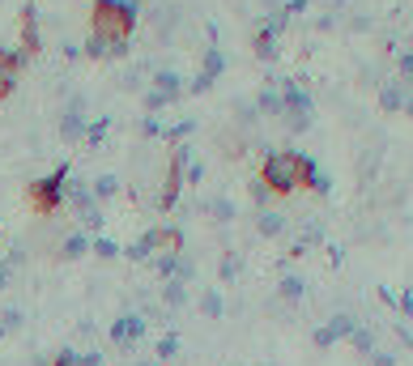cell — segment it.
Wrapping results in <instances>:
<instances>
[{
  "instance_id": "obj_1",
  "label": "cell",
  "mask_w": 413,
  "mask_h": 366,
  "mask_svg": "<svg viewBox=\"0 0 413 366\" xmlns=\"http://www.w3.org/2000/svg\"><path fill=\"white\" fill-rule=\"evenodd\" d=\"M132 30H136V4L132 0H94L90 4V34L111 47V60L128 55Z\"/></svg>"
},
{
  "instance_id": "obj_2",
  "label": "cell",
  "mask_w": 413,
  "mask_h": 366,
  "mask_svg": "<svg viewBox=\"0 0 413 366\" xmlns=\"http://www.w3.org/2000/svg\"><path fill=\"white\" fill-rule=\"evenodd\" d=\"M316 171H320V166H316L307 154H299V149H273V154H264V162H260V183H264L273 196H286V192H294V188H307Z\"/></svg>"
},
{
  "instance_id": "obj_3",
  "label": "cell",
  "mask_w": 413,
  "mask_h": 366,
  "mask_svg": "<svg viewBox=\"0 0 413 366\" xmlns=\"http://www.w3.org/2000/svg\"><path fill=\"white\" fill-rule=\"evenodd\" d=\"M132 260H149V256H183V230L179 226H149L132 247H128Z\"/></svg>"
},
{
  "instance_id": "obj_4",
  "label": "cell",
  "mask_w": 413,
  "mask_h": 366,
  "mask_svg": "<svg viewBox=\"0 0 413 366\" xmlns=\"http://www.w3.org/2000/svg\"><path fill=\"white\" fill-rule=\"evenodd\" d=\"M64 183H68V166H55L47 179L30 183V205H34V213H38V217L60 213V205H64Z\"/></svg>"
},
{
  "instance_id": "obj_5",
  "label": "cell",
  "mask_w": 413,
  "mask_h": 366,
  "mask_svg": "<svg viewBox=\"0 0 413 366\" xmlns=\"http://www.w3.org/2000/svg\"><path fill=\"white\" fill-rule=\"evenodd\" d=\"M107 337H111V345H119V350H136L141 337H145V320H141L136 311H124L119 320H111Z\"/></svg>"
},
{
  "instance_id": "obj_6",
  "label": "cell",
  "mask_w": 413,
  "mask_h": 366,
  "mask_svg": "<svg viewBox=\"0 0 413 366\" xmlns=\"http://www.w3.org/2000/svg\"><path fill=\"white\" fill-rule=\"evenodd\" d=\"M222 68H226V55H222V47H209L205 51V64H200V77L192 81V94H205L218 77H222Z\"/></svg>"
},
{
  "instance_id": "obj_7",
  "label": "cell",
  "mask_w": 413,
  "mask_h": 366,
  "mask_svg": "<svg viewBox=\"0 0 413 366\" xmlns=\"http://www.w3.org/2000/svg\"><path fill=\"white\" fill-rule=\"evenodd\" d=\"M85 98H73V107L64 111V119H60V136L64 141H85Z\"/></svg>"
},
{
  "instance_id": "obj_8",
  "label": "cell",
  "mask_w": 413,
  "mask_h": 366,
  "mask_svg": "<svg viewBox=\"0 0 413 366\" xmlns=\"http://www.w3.org/2000/svg\"><path fill=\"white\" fill-rule=\"evenodd\" d=\"M34 17H38V13H34V4H26V9H21V55H34V51L43 47Z\"/></svg>"
},
{
  "instance_id": "obj_9",
  "label": "cell",
  "mask_w": 413,
  "mask_h": 366,
  "mask_svg": "<svg viewBox=\"0 0 413 366\" xmlns=\"http://www.w3.org/2000/svg\"><path fill=\"white\" fill-rule=\"evenodd\" d=\"M405 98H409L405 81H384V90H380V107L384 111H405Z\"/></svg>"
},
{
  "instance_id": "obj_10",
  "label": "cell",
  "mask_w": 413,
  "mask_h": 366,
  "mask_svg": "<svg viewBox=\"0 0 413 366\" xmlns=\"http://www.w3.org/2000/svg\"><path fill=\"white\" fill-rule=\"evenodd\" d=\"M205 213H209L213 222H222V226L239 217V209H235V200H230V196H205Z\"/></svg>"
},
{
  "instance_id": "obj_11",
  "label": "cell",
  "mask_w": 413,
  "mask_h": 366,
  "mask_svg": "<svg viewBox=\"0 0 413 366\" xmlns=\"http://www.w3.org/2000/svg\"><path fill=\"white\" fill-rule=\"evenodd\" d=\"M179 81H183V77H179V72H171V68H158V72H154V90H158V94H166L171 102L183 94V85H179Z\"/></svg>"
},
{
  "instance_id": "obj_12",
  "label": "cell",
  "mask_w": 413,
  "mask_h": 366,
  "mask_svg": "<svg viewBox=\"0 0 413 366\" xmlns=\"http://www.w3.org/2000/svg\"><path fill=\"white\" fill-rule=\"evenodd\" d=\"M85 252H90V239H85L81 230H73V235L60 239V260H81Z\"/></svg>"
},
{
  "instance_id": "obj_13",
  "label": "cell",
  "mask_w": 413,
  "mask_h": 366,
  "mask_svg": "<svg viewBox=\"0 0 413 366\" xmlns=\"http://www.w3.org/2000/svg\"><path fill=\"white\" fill-rule=\"evenodd\" d=\"M256 111H260V115H281V90H277V85H264V90L256 94Z\"/></svg>"
},
{
  "instance_id": "obj_14",
  "label": "cell",
  "mask_w": 413,
  "mask_h": 366,
  "mask_svg": "<svg viewBox=\"0 0 413 366\" xmlns=\"http://www.w3.org/2000/svg\"><path fill=\"white\" fill-rule=\"evenodd\" d=\"M256 230H260L264 239H277V235L286 230V217H281V213H269V209H260V222H256Z\"/></svg>"
},
{
  "instance_id": "obj_15",
  "label": "cell",
  "mask_w": 413,
  "mask_h": 366,
  "mask_svg": "<svg viewBox=\"0 0 413 366\" xmlns=\"http://www.w3.org/2000/svg\"><path fill=\"white\" fill-rule=\"evenodd\" d=\"M98 362H102V354H73V350H64V354H55L51 366H98Z\"/></svg>"
},
{
  "instance_id": "obj_16",
  "label": "cell",
  "mask_w": 413,
  "mask_h": 366,
  "mask_svg": "<svg viewBox=\"0 0 413 366\" xmlns=\"http://www.w3.org/2000/svg\"><path fill=\"white\" fill-rule=\"evenodd\" d=\"M90 192H94V200H111V196L119 192V179H115V175H98Z\"/></svg>"
},
{
  "instance_id": "obj_17",
  "label": "cell",
  "mask_w": 413,
  "mask_h": 366,
  "mask_svg": "<svg viewBox=\"0 0 413 366\" xmlns=\"http://www.w3.org/2000/svg\"><path fill=\"white\" fill-rule=\"evenodd\" d=\"M107 132H111V119L102 115V119H94V124L85 128V145H90V149H94V145H102V136H107Z\"/></svg>"
},
{
  "instance_id": "obj_18",
  "label": "cell",
  "mask_w": 413,
  "mask_h": 366,
  "mask_svg": "<svg viewBox=\"0 0 413 366\" xmlns=\"http://www.w3.org/2000/svg\"><path fill=\"white\" fill-rule=\"evenodd\" d=\"M303 290H307V281H303V277H286L277 294H281L286 303H299V298H303Z\"/></svg>"
},
{
  "instance_id": "obj_19",
  "label": "cell",
  "mask_w": 413,
  "mask_h": 366,
  "mask_svg": "<svg viewBox=\"0 0 413 366\" xmlns=\"http://www.w3.org/2000/svg\"><path fill=\"white\" fill-rule=\"evenodd\" d=\"M21 51H0V77H17V68H21Z\"/></svg>"
},
{
  "instance_id": "obj_20",
  "label": "cell",
  "mask_w": 413,
  "mask_h": 366,
  "mask_svg": "<svg viewBox=\"0 0 413 366\" xmlns=\"http://www.w3.org/2000/svg\"><path fill=\"white\" fill-rule=\"evenodd\" d=\"M200 307H205V316H209V320H222V294H218V290H205Z\"/></svg>"
},
{
  "instance_id": "obj_21",
  "label": "cell",
  "mask_w": 413,
  "mask_h": 366,
  "mask_svg": "<svg viewBox=\"0 0 413 366\" xmlns=\"http://www.w3.org/2000/svg\"><path fill=\"white\" fill-rule=\"evenodd\" d=\"M175 354H179V337H175V333H166V337L158 341V354H154V358H158V362H166V358H175Z\"/></svg>"
},
{
  "instance_id": "obj_22",
  "label": "cell",
  "mask_w": 413,
  "mask_h": 366,
  "mask_svg": "<svg viewBox=\"0 0 413 366\" xmlns=\"http://www.w3.org/2000/svg\"><path fill=\"white\" fill-rule=\"evenodd\" d=\"M256 55H260V60H273V55H277V38L256 34Z\"/></svg>"
},
{
  "instance_id": "obj_23",
  "label": "cell",
  "mask_w": 413,
  "mask_h": 366,
  "mask_svg": "<svg viewBox=\"0 0 413 366\" xmlns=\"http://www.w3.org/2000/svg\"><path fill=\"white\" fill-rule=\"evenodd\" d=\"M162 298H166L171 307H183V303H188V290H183L179 281H166V294H162Z\"/></svg>"
},
{
  "instance_id": "obj_24",
  "label": "cell",
  "mask_w": 413,
  "mask_h": 366,
  "mask_svg": "<svg viewBox=\"0 0 413 366\" xmlns=\"http://www.w3.org/2000/svg\"><path fill=\"white\" fill-rule=\"evenodd\" d=\"M94 252H98L102 260H115V256H119V243H115V239H94Z\"/></svg>"
},
{
  "instance_id": "obj_25",
  "label": "cell",
  "mask_w": 413,
  "mask_h": 366,
  "mask_svg": "<svg viewBox=\"0 0 413 366\" xmlns=\"http://www.w3.org/2000/svg\"><path fill=\"white\" fill-rule=\"evenodd\" d=\"M235 111H239V124H256V119H260L256 102H235Z\"/></svg>"
},
{
  "instance_id": "obj_26",
  "label": "cell",
  "mask_w": 413,
  "mask_h": 366,
  "mask_svg": "<svg viewBox=\"0 0 413 366\" xmlns=\"http://www.w3.org/2000/svg\"><path fill=\"white\" fill-rule=\"evenodd\" d=\"M136 132H141V136H162V124H158V115H145V119L136 124Z\"/></svg>"
},
{
  "instance_id": "obj_27",
  "label": "cell",
  "mask_w": 413,
  "mask_h": 366,
  "mask_svg": "<svg viewBox=\"0 0 413 366\" xmlns=\"http://www.w3.org/2000/svg\"><path fill=\"white\" fill-rule=\"evenodd\" d=\"M235 277H239V256L226 252V260H222V281H235Z\"/></svg>"
},
{
  "instance_id": "obj_28",
  "label": "cell",
  "mask_w": 413,
  "mask_h": 366,
  "mask_svg": "<svg viewBox=\"0 0 413 366\" xmlns=\"http://www.w3.org/2000/svg\"><path fill=\"white\" fill-rule=\"evenodd\" d=\"M145 107H149V111H162V107H171V98L158 94V90H145Z\"/></svg>"
},
{
  "instance_id": "obj_29",
  "label": "cell",
  "mask_w": 413,
  "mask_h": 366,
  "mask_svg": "<svg viewBox=\"0 0 413 366\" xmlns=\"http://www.w3.org/2000/svg\"><path fill=\"white\" fill-rule=\"evenodd\" d=\"M307 188H316V192H320V196H328V188H333V179H328V175H324V171H316V175H311V183H307Z\"/></svg>"
},
{
  "instance_id": "obj_30",
  "label": "cell",
  "mask_w": 413,
  "mask_h": 366,
  "mask_svg": "<svg viewBox=\"0 0 413 366\" xmlns=\"http://www.w3.org/2000/svg\"><path fill=\"white\" fill-rule=\"evenodd\" d=\"M354 345H358L363 354H371V350H375V341H371V333H367V328H354Z\"/></svg>"
},
{
  "instance_id": "obj_31",
  "label": "cell",
  "mask_w": 413,
  "mask_h": 366,
  "mask_svg": "<svg viewBox=\"0 0 413 366\" xmlns=\"http://www.w3.org/2000/svg\"><path fill=\"white\" fill-rule=\"evenodd\" d=\"M0 328H4V333L21 328V311H4V316H0Z\"/></svg>"
},
{
  "instance_id": "obj_32",
  "label": "cell",
  "mask_w": 413,
  "mask_h": 366,
  "mask_svg": "<svg viewBox=\"0 0 413 366\" xmlns=\"http://www.w3.org/2000/svg\"><path fill=\"white\" fill-rule=\"evenodd\" d=\"M401 81H405V85H413V51H405V55H401Z\"/></svg>"
},
{
  "instance_id": "obj_33",
  "label": "cell",
  "mask_w": 413,
  "mask_h": 366,
  "mask_svg": "<svg viewBox=\"0 0 413 366\" xmlns=\"http://www.w3.org/2000/svg\"><path fill=\"white\" fill-rule=\"evenodd\" d=\"M81 226H85V230H98V226H102V209H90V213L81 217Z\"/></svg>"
},
{
  "instance_id": "obj_34",
  "label": "cell",
  "mask_w": 413,
  "mask_h": 366,
  "mask_svg": "<svg viewBox=\"0 0 413 366\" xmlns=\"http://www.w3.org/2000/svg\"><path fill=\"white\" fill-rule=\"evenodd\" d=\"M183 179H188V183H200V179H205V166H200V162H188V175H183Z\"/></svg>"
},
{
  "instance_id": "obj_35",
  "label": "cell",
  "mask_w": 413,
  "mask_h": 366,
  "mask_svg": "<svg viewBox=\"0 0 413 366\" xmlns=\"http://www.w3.org/2000/svg\"><path fill=\"white\" fill-rule=\"evenodd\" d=\"M269 196H273V192H269V188H264V183H260V179H256V183H252V200H256V205H264V200H269Z\"/></svg>"
},
{
  "instance_id": "obj_36",
  "label": "cell",
  "mask_w": 413,
  "mask_h": 366,
  "mask_svg": "<svg viewBox=\"0 0 413 366\" xmlns=\"http://www.w3.org/2000/svg\"><path fill=\"white\" fill-rule=\"evenodd\" d=\"M333 341H337L333 328H320V333H316V345H333Z\"/></svg>"
},
{
  "instance_id": "obj_37",
  "label": "cell",
  "mask_w": 413,
  "mask_h": 366,
  "mask_svg": "<svg viewBox=\"0 0 413 366\" xmlns=\"http://www.w3.org/2000/svg\"><path fill=\"white\" fill-rule=\"evenodd\" d=\"M9 277H13V269H9V264H0V290L9 286Z\"/></svg>"
},
{
  "instance_id": "obj_38",
  "label": "cell",
  "mask_w": 413,
  "mask_h": 366,
  "mask_svg": "<svg viewBox=\"0 0 413 366\" xmlns=\"http://www.w3.org/2000/svg\"><path fill=\"white\" fill-rule=\"evenodd\" d=\"M401 307H405V316H413V294H405V298H401Z\"/></svg>"
},
{
  "instance_id": "obj_39",
  "label": "cell",
  "mask_w": 413,
  "mask_h": 366,
  "mask_svg": "<svg viewBox=\"0 0 413 366\" xmlns=\"http://www.w3.org/2000/svg\"><path fill=\"white\" fill-rule=\"evenodd\" d=\"M405 115L413 119V90H409V98H405Z\"/></svg>"
},
{
  "instance_id": "obj_40",
  "label": "cell",
  "mask_w": 413,
  "mask_h": 366,
  "mask_svg": "<svg viewBox=\"0 0 413 366\" xmlns=\"http://www.w3.org/2000/svg\"><path fill=\"white\" fill-rule=\"evenodd\" d=\"M136 366H154V362H136Z\"/></svg>"
},
{
  "instance_id": "obj_41",
  "label": "cell",
  "mask_w": 413,
  "mask_h": 366,
  "mask_svg": "<svg viewBox=\"0 0 413 366\" xmlns=\"http://www.w3.org/2000/svg\"><path fill=\"white\" fill-rule=\"evenodd\" d=\"M0 341H4V328H0Z\"/></svg>"
},
{
  "instance_id": "obj_42",
  "label": "cell",
  "mask_w": 413,
  "mask_h": 366,
  "mask_svg": "<svg viewBox=\"0 0 413 366\" xmlns=\"http://www.w3.org/2000/svg\"><path fill=\"white\" fill-rule=\"evenodd\" d=\"M409 51H413V38H409Z\"/></svg>"
}]
</instances>
